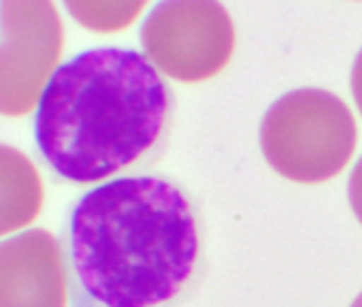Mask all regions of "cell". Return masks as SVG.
Segmentation results:
<instances>
[{
  "label": "cell",
  "instance_id": "obj_1",
  "mask_svg": "<svg viewBox=\"0 0 362 307\" xmlns=\"http://www.w3.org/2000/svg\"><path fill=\"white\" fill-rule=\"evenodd\" d=\"M71 307H177L207 273L194 195L168 175H124L83 192L60 233Z\"/></svg>",
  "mask_w": 362,
  "mask_h": 307
},
{
  "label": "cell",
  "instance_id": "obj_2",
  "mask_svg": "<svg viewBox=\"0 0 362 307\" xmlns=\"http://www.w3.org/2000/svg\"><path fill=\"white\" fill-rule=\"evenodd\" d=\"M175 94L136 50H88L52 75L35 120L49 171L73 186L153 167L168 147Z\"/></svg>",
  "mask_w": 362,
  "mask_h": 307
},
{
  "label": "cell",
  "instance_id": "obj_3",
  "mask_svg": "<svg viewBox=\"0 0 362 307\" xmlns=\"http://www.w3.org/2000/svg\"><path fill=\"white\" fill-rule=\"evenodd\" d=\"M260 147L279 175L298 184H320L351 158L356 124L341 98L303 88L269 107L260 124Z\"/></svg>",
  "mask_w": 362,
  "mask_h": 307
},
{
  "label": "cell",
  "instance_id": "obj_4",
  "mask_svg": "<svg viewBox=\"0 0 362 307\" xmlns=\"http://www.w3.org/2000/svg\"><path fill=\"white\" fill-rule=\"evenodd\" d=\"M64 45L54 0H0V115H28Z\"/></svg>",
  "mask_w": 362,
  "mask_h": 307
},
{
  "label": "cell",
  "instance_id": "obj_5",
  "mask_svg": "<svg viewBox=\"0 0 362 307\" xmlns=\"http://www.w3.org/2000/svg\"><path fill=\"white\" fill-rule=\"evenodd\" d=\"M66 296L62 245L49 231L0 241V307H66Z\"/></svg>",
  "mask_w": 362,
  "mask_h": 307
},
{
  "label": "cell",
  "instance_id": "obj_6",
  "mask_svg": "<svg viewBox=\"0 0 362 307\" xmlns=\"http://www.w3.org/2000/svg\"><path fill=\"white\" fill-rule=\"evenodd\" d=\"M43 207V182L18 147L0 143V237L28 226Z\"/></svg>",
  "mask_w": 362,
  "mask_h": 307
},
{
  "label": "cell",
  "instance_id": "obj_7",
  "mask_svg": "<svg viewBox=\"0 0 362 307\" xmlns=\"http://www.w3.org/2000/svg\"><path fill=\"white\" fill-rule=\"evenodd\" d=\"M147 0H64L69 13L94 33H115L130 26Z\"/></svg>",
  "mask_w": 362,
  "mask_h": 307
},
{
  "label": "cell",
  "instance_id": "obj_8",
  "mask_svg": "<svg viewBox=\"0 0 362 307\" xmlns=\"http://www.w3.org/2000/svg\"><path fill=\"white\" fill-rule=\"evenodd\" d=\"M347 197H349V205H351L354 216L362 224V158L351 169V175L347 182Z\"/></svg>",
  "mask_w": 362,
  "mask_h": 307
},
{
  "label": "cell",
  "instance_id": "obj_9",
  "mask_svg": "<svg viewBox=\"0 0 362 307\" xmlns=\"http://www.w3.org/2000/svg\"><path fill=\"white\" fill-rule=\"evenodd\" d=\"M351 94H354L358 111L362 113V52L356 56V62L351 69Z\"/></svg>",
  "mask_w": 362,
  "mask_h": 307
},
{
  "label": "cell",
  "instance_id": "obj_10",
  "mask_svg": "<svg viewBox=\"0 0 362 307\" xmlns=\"http://www.w3.org/2000/svg\"><path fill=\"white\" fill-rule=\"evenodd\" d=\"M351 307H362V292H360V294L356 296V301L351 303Z\"/></svg>",
  "mask_w": 362,
  "mask_h": 307
}]
</instances>
